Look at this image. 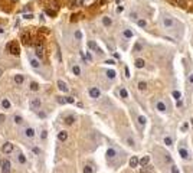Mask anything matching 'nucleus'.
Here are the masks:
<instances>
[{
    "instance_id": "nucleus-1",
    "label": "nucleus",
    "mask_w": 193,
    "mask_h": 173,
    "mask_svg": "<svg viewBox=\"0 0 193 173\" xmlns=\"http://www.w3.org/2000/svg\"><path fill=\"white\" fill-rule=\"evenodd\" d=\"M105 156H107V160H108V163H114V160L118 157V151H117L114 147H108Z\"/></svg>"
},
{
    "instance_id": "nucleus-2",
    "label": "nucleus",
    "mask_w": 193,
    "mask_h": 173,
    "mask_svg": "<svg viewBox=\"0 0 193 173\" xmlns=\"http://www.w3.org/2000/svg\"><path fill=\"white\" fill-rule=\"evenodd\" d=\"M35 129H32V127H25V129L22 130V136L25 137V139H27V140H32V139H35Z\"/></svg>"
},
{
    "instance_id": "nucleus-3",
    "label": "nucleus",
    "mask_w": 193,
    "mask_h": 173,
    "mask_svg": "<svg viewBox=\"0 0 193 173\" xmlns=\"http://www.w3.org/2000/svg\"><path fill=\"white\" fill-rule=\"evenodd\" d=\"M7 49H9V52H10L12 55H15V56H19V55H20V49H19L17 43H16L15 41L9 42V45H7Z\"/></svg>"
},
{
    "instance_id": "nucleus-4",
    "label": "nucleus",
    "mask_w": 193,
    "mask_h": 173,
    "mask_svg": "<svg viewBox=\"0 0 193 173\" xmlns=\"http://www.w3.org/2000/svg\"><path fill=\"white\" fill-rule=\"evenodd\" d=\"M174 25H176V20L173 17H170V16H166V17L163 19V26L166 29H171Z\"/></svg>"
},
{
    "instance_id": "nucleus-5",
    "label": "nucleus",
    "mask_w": 193,
    "mask_h": 173,
    "mask_svg": "<svg viewBox=\"0 0 193 173\" xmlns=\"http://www.w3.org/2000/svg\"><path fill=\"white\" fill-rule=\"evenodd\" d=\"M40 105H42V103H40L39 98H32L29 101V107H30V110H33V111H38L40 108Z\"/></svg>"
},
{
    "instance_id": "nucleus-6",
    "label": "nucleus",
    "mask_w": 193,
    "mask_h": 173,
    "mask_svg": "<svg viewBox=\"0 0 193 173\" xmlns=\"http://www.w3.org/2000/svg\"><path fill=\"white\" fill-rule=\"evenodd\" d=\"M2 173H12V165L7 159L2 160Z\"/></svg>"
},
{
    "instance_id": "nucleus-7",
    "label": "nucleus",
    "mask_w": 193,
    "mask_h": 173,
    "mask_svg": "<svg viewBox=\"0 0 193 173\" xmlns=\"http://www.w3.org/2000/svg\"><path fill=\"white\" fill-rule=\"evenodd\" d=\"M13 150H15V147H13V144H12L10 141H6V143L3 144V147H2V151H3L4 154H10Z\"/></svg>"
},
{
    "instance_id": "nucleus-8",
    "label": "nucleus",
    "mask_w": 193,
    "mask_h": 173,
    "mask_svg": "<svg viewBox=\"0 0 193 173\" xmlns=\"http://www.w3.org/2000/svg\"><path fill=\"white\" fill-rule=\"evenodd\" d=\"M35 55L38 56V59H43V46H42V43H38L35 45Z\"/></svg>"
},
{
    "instance_id": "nucleus-9",
    "label": "nucleus",
    "mask_w": 193,
    "mask_h": 173,
    "mask_svg": "<svg viewBox=\"0 0 193 173\" xmlns=\"http://www.w3.org/2000/svg\"><path fill=\"white\" fill-rule=\"evenodd\" d=\"M56 85H58V88L61 89L62 92H68V91H69V87L66 85V82H65V81H62V79H58Z\"/></svg>"
},
{
    "instance_id": "nucleus-10",
    "label": "nucleus",
    "mask_w": 193,
    "mask_h": 173,
    "mask_svg": "<svg viewBox=\"0 0 193 173\" xmlns=\"http://www.w3.org/2000/svg\"><path fill=\"white\" fill-rule=\"evenodd\" d=\"M99 95H101V91H99L97 87L89 88V97H91V98H99Z\"/></svg>"
},
{
    "instance_id": "nucleus-11",
    "label": "nucleus",
    "mask_w": 193,
    "mask_h": 173,
    "mask_svg": "<svg viewBox=\"0 0 193 173\" xmlns=\"http://www.w3.org/2000/svg\"><path fill=\"white\" fill-rule=\"evenodd\" d=\"M13 81H15L16 85H22L23 82H25V75H22V74H16L15 77H13Z\"/></svg>"
},
{
    "instance_id": "nucleus-12",
    "label": "nucleus",
    "mask_w": 193,
    "mask_h": 173,
    "mask_svg": "<svg viewBox=\"0 0 193 173\" xmlns=\"http://www.w3.org/2000/svg\"><path fill=\"white\" fill-rule=\"evenodd\" d=\"M16 160H17L19 165H26V162H27V160H26V156L23 154V153H20V151L16 154Z\"/></svg>"
},
{
    "instance_id": "nucleus-13",
    "label": "nucleus",
    "mask_w": 193,
    "mask_h": 173,
    "mask_svg": "<svg viewBox=\"0 0 193 173\" xmlns=\"http://www.w3.org/2000/svg\"><path fill=\"white\" fill-rule=\"evenodd\" d=\"M88 48L92 49V51H95V52H98V53H102V51L98 48V45L95 43L94 41H89V42H88Z\"/></svg>"
},
{
    "instance_id": "nucleus-14",
    "label": "nucleus",
    "mask_w": 193,
    "mask_h": 173,
    "mask_svg": "<svg viewBox=\"0 0 193 173\" xmlns=\"http://www.w3.org/2000/svg\"><path fill=\"white\" fill-rule=\"evenodd\" d=\"M29 62H30V65H32L35 69H39V68H40L39 59H36V58H33V56H30V58H29Z\"/></svg>"
},
{
    "instance_id": "nucleus-15",
    "label": "nucleus",
    "mask_w": 193,
    "mask_h": 173,
    "mask_svg": "<svg viewBox=\"0 0 193 173\" xmlns=\"http://www.w3.org/2000/svg\"><path fill=\"white\" fill-rule=\"evenodd\" d=\"M66 139H68V133H66L65 130H62V131L58 133V140L59 141H66Z\"/></svg>"
},
{
    "instance_id": "nucleus-16",
    "label": "nucleus",
    "mask_w": 193,
    "mask_h": 173,
    "mask_svg": "<svg viewBox=\"0 0 193 173\" xmlns=\"http://www.w3.org/2000/svg\"><path fill=\"white\" fill-rule=\"evenodd\" d=\"M156 108L159 111H160V113H164V111L167 110V108H166V104L163 103V101H157V104H156Z\"/></svg>"
},
{
    "instance_id": "nucleus-17",
    "label": "nucleus",
    "mask_w": 193,
    "mask_h": 173,
    "mask_svg": "<svg viewBox=\"0 0 193 173\" xmlns=\"http://www.w3.org/2000/svg\"><path fill=\"white\" fill-rule=\"evenodd\" d=\"M63 121H65L66 125H72L73 123H75V117H73V115H66Z\"/></svg>"
},
{
    "instance_id": "nucleus-18",
    "label": "nucleus",
    "mask_w": 193,
    "mask_h": 173,
    "mask_svg": "<svg viewBox=\"0 0 193 173\" xmlns=\"http://www.w3.org/2000/svg\"><path fill=\"white\" fill-rule=\"evenodd\" d=\"M133 35H134V33H133L131 29H124V32H123V36L125 38V39H131Z\"/></svg>"
},
{
    "instance_id": "nucleus-19",
    "label": "nucleus",
    "mask_w": 193,
    "mask_h": 173,
    "mask_svg": "<svg viewBox=\"0 0 193 173\" xmlns=\"http://www.w3.org/2000/svg\"><path fill=\"white\" fill-rule=\"evenodd\" d=\"M130 166H131V167H137V166H139V157H137V156H131V159H130Z\"/></svg>"
},
{
    "instance_id": "nucleus-20",
    "label": "nucleus",
    "mask_w": 193,
    "mask_h": 173,
    "mask_svg": "<svg viewBox=\"0 0 193 173\" xmlns=\"http://www.w3.org/2000/svg\"><path fill=\"white\" fill-rule=\"evenodd\" d=\"M2 107L4 108V110H9V108L12 107V104H10V101H9L7 98H3L2 99Z\"/></svg>"
},
{
    "instance_id": "nucleus-21",
    "label": "nucleus",
    "mask_w": 193,
    "mask_h": 173,
    "mask_svg": "<svg viewBox=\"0 0 193 173\" xmlns=\"http://www.w3.org/2000/svg\"><path fill=\"white\" fill-rule=\"evenodd\" d=\"M179 154L182 156V159H185V160L190 157V156H189V151L186 150V149H180V150H179Z\"/></svg>"
},
{
    "instance_id": "nucleus-22",
    "label": "nucleus",
    "mask_w": 193,
    "mask_h": 173,
    "mask_svg": "<svg viewBox=\"0 0 193 173\" xmlns=\"http://www.w3.org/2000/svg\"><path fill=\"white\" fill-rule=\"evenodd\" d=\"M105 75H107V78H108V79H114L117 74H115V71H114V69H107Z\"/></svg>"
},
{
    "instance_id": "nucleus-23",
    "label": "nucleus",
    "mask_w": 193,
    "mask_h": 173,
    "mask_svg": "<svg viewBox=\"0 0 193 173\" xmlns=\"http://www.w3.org/2000/svg\"><path fill=\"white\" fill-rule=\"evenodd\" d=\"M13 121H15V124L20 125V124H23V117L22 115H19V114H16L15 117H13Z\"/></svg>"
},
{
    "instance_id": "nucleus-24",
    "label": "nucleus",
    "mask_w": 193,
    "mask_h": 173,
    "mask_svg": "<svg viewBox=\"0 0 193 173\" xmlns=\"http://www.w3.org/2000/svg\"><path fill=\"white\" fill-rule=\"evenodd\" d=\"M149 162H150V157H149V156H144V157H141V159L139 160V165L147 166V165H149Z\"/></svg>"
},
{
    "instance_id": "nucleus-25",
    "label": "nucleus",
    "mask_w": 193,
    "mask_h": 173,
    "mask_svg": "<svg viewBox=\"0 0 193 173\" xmlns=\"http://www.w3.org/2000/svg\"><path fill=\"white\" fill-rule=\"evenodd\" d=\"M102 25L105 26V28H108V26H111L113 25V20H111V17H102Z\"/></svg>"
},
{
    "instance_id": "nucleus-26",
    "label": "nucleus",
    "mask_w": 193,
    "mask_h": 173,
    "mask_svg": "<svg viewBox=\"0 0 193 173\" xmlns=\"http://www.w3.org/2000/svg\"><path fill=\"white\" fill-rule=\"evenodd\" d=\"M144 65H146L144 59H141V58L135 59V68H144Z\"/></svg>"
},
{
    "instance_id": "nucleus-27",
    "label": "nucleus",
    "mask_w": 193,
    "mask_h": 173,
    "mask_svg": "<svg viewBox=\"0 0 193 173\" xmlns=\"http://www.w3.org/2000/svg\"><path fill=\"white\" fill-rule=\"evenodd\" d=\"M137 88H139L140 91H146V89H147V82L140 81V82H139V85H137Z\"/></svg>"
},
{
    "instance_id": "nucleus-28",
    "label": "nucleus",
    "mask_w": 193,
    "mask_h": 173,
    "mask_svg": "<svg viewBox=\"0 0 193 173\" xmlns=\"http://www.w3.org/2000/svg\"><path fill=\"white\" fill-rule=\"evenodd\" d=\"M22 42L23 43H29V33L27 32H25V33H22Z\"/></svg>"
},
{
    "instance_id": "nucleus-29",
    "label": "nucleus",
    "mask_w": 193,
    "mask_h": 173,
    "mask_svg": "<svg viewBox=\"0 0 193 173\" xmlns=\"http://www.w3.org/2000/svg\"><path fill=\"white\" fill-rule=\"evenodd\" d=\"M72 72H73V75H77L78 77V75H81V68L78 65H73L72 66Z\"/></svg>"
},
{
    "instance_id": "nucleus-30",
    "label": "nucleus",
    "mask_w": 193,
    "mask_h": 173,
    "mask_svg": "<svg viewBox=\"0 0 193 173\" xmlns=\"http://www.w3.org/2000/svg\"><path fill=\"white\" fill-rule=\"evenodd\" d=\"M38 89H39V84L35 82V81H32L30 82V91H38Z\"/></svg>"
},
{
    "instance_id": "nucleus-31",
    "label": "nucleus",
    "mask_w": 193,
    "mask_h": 173,
    "mask_svg": "<svg viewBox=\"0 0 193 173\" xmlns=\"http://www.w3.org/2000/svg\"><path fill=\"white\" fill-rule=\"evenodd\" d=\"M164 144H166V146H173V140H171L170 136H166V137H164Z\"/></svg>"
},
{
    "instance_id": "nucleus-32",
    "label": "nucleus",
    "mask_w": 193,
    "mask_h": 173,
    "mask_svg": "<svg viewBox=\"0 0 193 173\" xmlns=\"http://www.w3.org/2000/svg\"><path fill=\"white\" fill-rule=\"evenodd\" d=\"M120 95H121V98H128L127 89H125V88H120Z\"/></svg>"
},
{
    "instance_id": "nucleus-33",
    "label": "nucleus",
    "mask_w": 193,
    "mask_h": 173,
    "mask_svg": "<svg viewBox=\"0 0 193 173\" xmlns=\"http://www.w3.org/2000/svg\"><path fill=\"white\" fill-rule=\"evenodd\" d=\"M137 25H139L140 28H146V26H147V22L144 20V19H137Z\"/></svg>"
},
{
    "instance_id": "nucleus-34",
    "label": "nucleus",
    "mask_w": 193,
    "mask_h": 173,
    "mask_svg": "<svg viewBox=\"0 0 193 173\" xmlns=\"http://www.w3.org/2000/svg\"><path fill=\"white\" fill-rule=\"evenodd\" d=\"M176 3H177V6H180V7H186L187 6V2L186 0H174Z\"/></svg>"
},
{
    "instance_id": "nucleus-35",
    "label": "nucleus",
    "mask_w": 193,
    "mask_h": 173,
    "mask_svg": "<svg viewBox=\"0 0 193 173\" xmlns=\"http://www.w3.org/2000/svg\"><path fill=\"white\" fill-rule=\"evenodd\" d=\"M73 36H75V39H77V41H81V39H82V32H81V30H75Z\"/></svg>"
},
{
    "instance_id": "nucleus-36",
    "label": "nucleus",
    "mask_w": 193,
    "mask_h": 173,
    "mask_svg": "<svg viewBox=\"0 0 193 173\" xmlns=\"http://www.w3.org/2000/svg\"><path fill=\"white\" fill-rule=\"evenodd\" d=\"M46 137H48V131L43 129L42 131H40V140H42V141H45V140H46Z\"/></svg>"
},
{
    "instance_id": "nucleus-37",
    "label": "nucleus",
    "mask_w": 193,
    "mask_h": 173,
    "mask_svg": "<svg viewBox=\"0 0 193 173\" xmlns=\"http://www.w3.org/2000/svg\"><path fill=\"white\" fill-rule=\"evenodd\" d=\"M137 120H139V124H140V125H144V124H146V121H147L144 115H139V118H137Z\"/></svg>"
},
{
    "instance_id": "nucleus-38",
    "label": "nucleus",
    "mask_w": 193,
    "mask_h": 173,
    "mask_svg": "<svg viewBox=\"0 0 193 173\" xmlns=\"http://www.w3.org/2000/svg\"><path fill=\"white\" fill-rule=\"evenodd\" d=\"M150 170H151V167H150L149 165H147V166H141V170H140V173H149Z\"/></svg>"
},
{
    "instance_id": "nucleus-39",
    "label": "nucleus",
    "mask_w": 193,
    "mask_h": 173,
    "mask_svg": "<svg viewBox=\"0 0 193 173\" xmlns=\"http://www.w3.org/2000/svg\"><path fill=\"white\" fill-rule=\"evenodd\" d=\"M143 49V46H141V43L140 42H137V43L134 45V49H133V52H140Z\"/></svg>"
},
{
    "instance_id": "nucleus-40",
    "label": "nucleus",
    "mask_w": 193,
    "mask_h": 173,
    "mask_svg": "<svg viewBox=\"0 0 193 173\" xmlns=\"http://www.w3.org/2000/svg\"><path fill=\"white\" fill-rule=\"evenodd\" d=\"M82 172H84V173H92V172H94V169H92L89 165H87V166H84V170H82Z\"/></svg>"
},
{
    "instance_id": "nucleus-41",
    "label": "nucleus",
    "mask_w": 193,
    "mask_h": 173,
    "mask_svg": "<svg viewBox=\"0 0 193 173\" xmlns=\"http://www.w3.org/2000/svg\"><path fill=\"white\" fill-rule=\"evenodd\" d=\"M173 98H176V101L180 99V98H182V92H180V91H173Z\"/></svg>"
},
{
    "instance_id": "nucleus-42",
    "label": "nucleus",
    "mask_w": 193,
    "mask_h": 173,
    "mask_svg": "<svg viewBox=\"0 0 193 173\" xmlns=\"http://www.w3.org/2000/svg\"><path fill=\"white\" fill-rule=\"evenodd\" d=\"M170 172H171V173H180V170L177 169V166L171 165V167H170Z\"/></svg>"
},
{
    "instance_id": "nucleus-43",
    "label": "nucleus",
    "mask_w": 193,
    "mask_h": 173,
    "mask_svg": "<svg viewBox=\"0 0 193 173\" xmlns=\"http://www.w3.org/2000/svg\"><path fill=\"white\" fill-rule=\"evenodd\" d=\"M65 101H66V104H73L75 103V99H73L72 97H65Z\"/></svg>"
},
{
    "instance_id": "nucleus-44",
    "label": "nucleus",
    "mask_w": 193,
    "mask_h": 173,
    "mask_svg": "<svg viewBox=\"0 0 193 173\" xmlns=\"http://www.w3.org/2000/svg\"><path fill=\"white\" fill-rule=\"evenodd\" d=\"M127 144L128 146H134V139L133 137H127Z\"/></svg>"
},
{
    "instance_id": "nucleus-45",
    "label": "nucleus",
    "mask_w": 193,
    "mask_h": 173,
    "mask_svg": "<svg viewBox=\"0 0 193 173\" xmlns=\"http://www.w3.org/2000/svg\"><path fill=\"white\" fill-rule=\"evenodd\" d=\"M32 151H33V153H35V154H40V153H42L39 147H32Z\"/></svg>"
},
{
    "instance_id": "nucleus-46",
    "label": "nucleus",
    "mask_w": 193,
    "mask_h": 173,
    "mask_svg": "<svg viewBox=\"0 0 193 173\" xmlns=\"http://www.w3.org/2000/svg\"><path fill=\"white\" fill-rule=\"evenodd\" d=\"M82 3H84V0H75V2L72 3V6H81Z\"/></svg>"
},
{
    "instance_id": "nucleus-47",
    "label": "nucleus",
    "mask_w": 193,
    "mask_h": 173,
    "mask_svg": "<svg viewBox=\"0 0 193 173\" xmlns=\"http://www.w3.org/2000/svg\"><path fill=\"white\" fill-rule=\"evenodd\" d=\"M58 103H59V104H66L65 97H58Z\"/></svg>"
},
{
    "instance_id": "nucleus-48",
    "label": "nucleus",
    "mask_w": 193,
    "mask_h": 173,
    "mask_svg": "<svg viewBox=\"0 0 193 173\" xmlns=\"http://www.w3.org/2000/svg\"><path fill=\"white\" fill-rule=\"evenodd\" d=\"M187 129H189V123H185L182 125V131H187Z\"/></svg>"
},
{
    "instance_id": "nucleus-49",
    "label": "nucleus",
    "mask_w": 193,
    "mask_h": 173,
    "mask_svg": "<svg viewBox=\"0 0 193 173\" xmlns=\"http://www.w3.org/2000/svg\"><path fill=\"white\" fill-rule=\"evenodd\" d=\"M46 15H49V16H55L56 13H55L53 10H51V9H46Z\"/></svg>"
},
{
    "instance_id": "nucleus-50",
    "label": "nucleus",
    "mask_w": 193,
    "mask_h": 173,
    "mask_svg": "<svg viewBox=\"0 0 193 173\" xmlns=\"http://www.w3.org/2000/svg\"><path fill=\"white\" fill-rule=\"evenodd\" d=\"M130 17H131L133 20H135V22H137V19H139V15H137V13H131V15H130Z\"/></svg>"
},
{
    "instance_id": "nucleus-51",
    "label": "nucleus",
    "mask_w": 193,
    "mask_h": 173,
    "mask_svg": "<svg viewBox=\"0 0 193 173\" xmlns=\"http://www.w3.org/2000/svg\"><path fill=\"white\" fill-rule=\"evenodd\" d=\"M38 115H39L40 118H45V117H46V114H45L43 111H39V110H38Z\"/></svg>"
},
{
    "instance_id": "nucleus-52",
    "label": "nucleus",
    "mask_w": 193,
    "mask_h": 173,
    "mask_svg": "<svg viewBox=\"0 0 193 173\" xmlns=\"http://www.w3.org/2000/svg\"><path fill=\"white\" fill-rule=\"evenodd\" d=\"M84 58H87V61H92V56H91V53H89V52H87V55H85Z\"/></svg>"
},
{
    "instance_id": "nucleus-53",
    "label": "nucleus",
    "mask_w": 193,
    "mask_h": 173,
    "mask_svg": "<svg viewBox=\"0 0 193 173\" xmlns=\"http://www.w3.org/2000/svg\"><path fill=\"white\" fill-rule=\"evenodd\" d=\"M124 72H125V77H127V78H130V77H131V75H130V71H128V68H127V66H125V69H124Z\"/></svg>"
},
{
    "instance_id": "nucleus-54",
    "label": "nucleus",
    "mask_w": 193,
    "mask_h": 173,
    "mask_svg": "<svg viewBox=\"0 0 193 173\" xmlns=\"http://www.w3.org/2000/svg\"><path fill=\"white\" fill-rule=\"evenodd\" d=\"M33 17V15H25L23 13V19H32Z\"/></svg>"
},
{
    "instance_id": "nucleus-55",
    "label": "nucleus",
    "mask_w": 193,
    "mask_h": 173,
    "mask_svg": "<svg viewBox=\"0 0 193 173\" xmlns=\"http://www.w3.org/2000/svg\"><path fill=\"white\" fill-rule=\"evenodd\" d=\"M123 10H124V7H123V6H118V7H117V13H121Z\"/></svg>"
},
{
    "instance_id": "nucleus-56",
    "label": "nucleus",
    "mask_w": 193,
    "mask_h": 173,
    "mask_svg": "<svg viewBox=\"0 0 193 173\" xmlns=\"http://www.w3.org/2000/svg\"><path fill=\"white\" fill-rule=\"evenodd\" d=\"M105 63H108V65H114L115 62H114L113 59H108V61H105Z\"/></svg>"
},
{
    "instance_id": "nucleus-57",
    "label": "nucleus",
    "mask_w": 193,
    "mask_h": 173,
    "mask_svg": "<svg viewBox=\"0 0 193 173\" xmlns=\"http://www.w3.org/2000/svg\"><path fill=\"white\" fill-rule=\"evenodd\" d=\"M189 82H190V84H193V74L189 75Z\"/></svg>"
},
{
    "instance_id": "nucleus-58",
    "label": "nucleus",
    "mask_w": 193,
    "mask_h": 173,
    "mask_svg": "<svg viewBox=\"0 0 193 173\" xmlns=\"http://www.w3.org/2000/svg\"><path fill=\"white\" fill-rule=\"evenodd\" d=\"M4 118H6V117H4V114H0V123H3Z\"/></svg>"
},
{
    "instance_id": "nucleus-59",
    "label": "nucleus",
    "mask_w": 193,
    "mask_h": 173,
    "mask_svg": "<svg viewBox=\"0 0 193 173\" xmlns=\"http://www.w3.org/2000/svg\"><path fill=\"white\" fill-rule=\"evenodd\" d=\"M166 160H167V162H171V159H170V154H166Z\"/></svg>"
},
{
    "instance_id": "nucleus-60",
    "label": "nucleus",
    "mask_w": 193,
    "mask_h": 173,
    "mask_svg": "<svg viewBox=\"0 0 193 173\" xmlns=\"http://www.w3.org/2000/svg\"><path fill=\"white\" fill-rule=\"evenodd\" d=\"M4 30H3V28H0V33H3Z\"/></svg>"
},
{
    "instance_id": "nucleus-61",
    "label": "nucleus",
    "mask_w": 193,
    "mask_h": 173,
    "mask_svg": "<svg viewBox=\"0 0 193 173\" xmlns=\"http://www.w3.org/2000/svg\"><path fill=\"white\" fill-rule=\"evenodd\" d=\"M12 2H13V3H17V0H12Z\"/></svg>"
},
{
    "instance_id": "nucleus-62",
    "label": "nucleus",
    "mask_w": 193,
    "mask_h": 173,
    "mask_svg": "<svg viewBox=\"0 0 193 173\" xmlns=\"http://www.w3.org/2000/svg\"><path fill=\"white\" fill-rule=\"evenodd\" d=\"M2 74H3V71H2V69H0V77H2Z\"/></svg>"
},
{
    "instance_id": "nucleus-63",
    "label": "nucleus",
    "mask_w": 193,
    "mask_h": 173,
    "mask_svg": "<svg viewBox=\"0 0 193 173\" xmlns=\"http://www.w3.org/2000/svg\"><path fill=\"white\" fill-rule=\"evenodd\" d=\"M115 2H117V3H120V0H115Z\"/></svg>"
},
{
    "instance_id": "nucleus-64",
    "label": "nucleus",
    "mask_w": 193,
    "mask_h": 173,
    "mask_svg": "<svg viewBox=\"0 0 193 173\" xmlns=\"http://www.w3.org/2000/svg\"><path fill=\"white\" fill-rule=\"evenodd\" d=\"M104 2H105V0H101V3H104Z\"/></svg>"
}]
</instances>
